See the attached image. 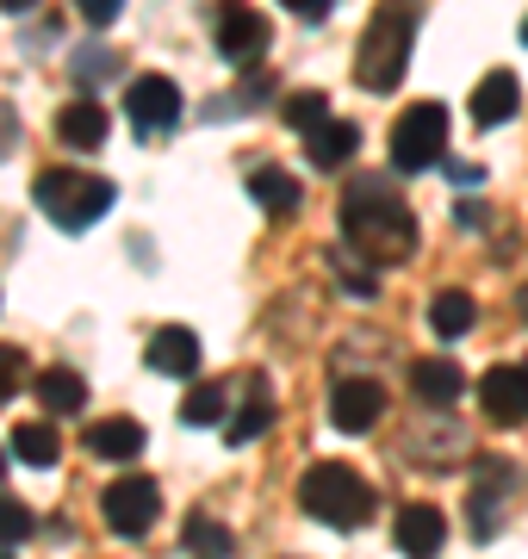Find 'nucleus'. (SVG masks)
I'll return each instance as SVG.
<instances>
[{"label":"nucleus","mask_w":528,"mask_h":559,"mask_svg":"<svg viewBox=\"0 0 528 559\" xmlns=\"http://www.w3.org/2000/svg\"><path fill=\"white\" fill-rule=\"evenodd\" d=\"M343 249L361 255L367 267H398V261L417 255V218L386 187V175H361L343 193Z\"/></svg>","instance_id":"f257e3e1"},{"label":"nucleus","mask_w":528,"mask_h":559,"mask_svg":"<svg viewBox=\"0 0 528 559\" xmlns=\"http://www.w3.org/2000/svg\"><path fill=\"white\" fill-rule=\"evenodd\" d=\"M410 44H417V0H386L361 32L355 81H361L367 94H392L410 69Z\"/></svg>","instance_id":"f03ea898"},{"label":"nucleus","mask_w":528,"mask_h":559,"mask_svg":"<svg viewBox=\"0 0 528 559\" xmlns=\"http://www.w3.org/2000/svg\"><path fill=\"white\" fill-rule=\"evenodd\" d=\"M119 200V187L106 175H87V168H44L38 187H32V205H38L44 218L57 224V230H87V224H100Z\"/></svg>","instance_id":"7ed1b4c3"},{"label":"nucleus","mask_w":528,"mask_h":559,"mask_svg":"<svg viewBox=\"0 0 528 559\" xmlns=\"http://www.w3.org/2000/svg\"><path fill=\"white\" fill-rule=\"evenodd\" d=\"M299 503H305L311 522H324V528H361V522H373V491H367V479L355 473V466H343V460H317L305 479H299Z\"/></svg>","instance_id":"20e7f679"},{"label":"nucleus","mask_w":528,"mask_h":559,"mask_svg":"<svg viewBox=\"0 0 528 559\" xmlns=\"http://www.w3.org/2000/svg\"><path fill=\"white\" fill-rule=\"evenodd\" d=\"M442 156H447V106L417 100L405 119L392 124V162H398V175H423Z\"/></svg>","instance_id":"39448f33"},{"label":"nucleus","mask_w":528,"mask_h":559,"mask_svg":"<svg viewBox=\"0 0 528 559\" xmlns=\"http://www.w3.org/2000/svg\"><path fill=\"white\" fill-rule=\"evenodd\" d=\"M100 510H106V528L124 540H137L156 528V516H163V491H156V479H112L100 491Z\"/></svg>","instance_id":"423d86ee"},{"label":"nucleus","mask_w":528,"mask_h":559,"mask_svg":"<svg viewBox=\"0 0 528 559\" xmlns=\"http://www.w3.org/2000/svg\"><path fill=\"white\" fill-rule=\"evenodd\" d=\"M124 119L137 138H163L181 124V87L168 75H137L131 81V94H124Z\"/></svg>","instance_id":"0eeeda50"},{"label":"nucleus","mask_w":528,"mask_h":559,"mask_svg":"<svg viewBox=\"0 0 528 559\" xmlns=\"http://www.w3.org/2000/svg\"><path fill=\"white\" fill-rule=\"evenodd\" d=\"M218 57L230 62V69H255V62L267 57V20L255 13V7L230 0V7L218 13Z\"/></svg>","instance_id":"6e6552de"},{"label":"nucleus","mask_w":528,"mask_h":559,"mask_svg":"<svg viewBox=\"0 0 528 559\" xmlns=\"http://www.w3.org/2000/svg\"><path fill=\"white\" fill-rule=\"evenodd\" d=\"M380 417H386V385H373V380H336V392H329V423H336L343 436H367Z\"/></svg>","instance_id":"1a4fd4ad"},{"label":"nucleus","mask_w":528,"mask_h":559,"mask_svg":"<svg viewBox=\"0 0 528 559\" xmlns=\"http://www.w3.org/2000/svg\"><path fill=\"white\" fill-rule=\"evenodd\" d=\"M479 404H485L491 423H528V373L523 367H491L485 380H479Z\"/></svg>","instance_id":"9d476101"},{"label":"nucleus","mask_w":528,"mask_h":559,"mask_svg":"<svg viewBox=\"0 0 528 559\" xmlns=\"http://www.w3.org/2000/svg\"><path fill=\"white\" fill-rule=\"evenodd\" d=\"M398 547H405V559H435L447 547V516L435 503H405L398 510Z\"/></svg>","instance_id":"9b49d317"},{"label":"nucleus","mask_w":528,"mask_h":559,"mask_svg":"<svg viewBox=\"0 0 528 559\" xmlns=\"http://www.w3.org/2000/svg\"><path fill=\"white\" fill-rule=\"evenodd\" d=\"M149 367L168 373V380H193V373H200V336H193L187 323H163V330L149 336Z\"/></svg>","instance_id":"f8f14e48"},{"label":"nucleus","mask_w":528,"mask_h":559,"mask_svg":"<svg viewBox=\"0 0 528 559\" xmlns=\"http://www.w3.org/2000/svg\"><path fill=\"white\" fill-rule=\"evenodd\" d=\"M516 106H523V87H516V75H509V69H491L485 81H479V87H472V124H479V131H491V124H509L516 119Z\"/></svg>","instance_id":"ddd939ff"},{"label":"nucleus","mask_w":528,"mask_h":559,"mask_svg":"<svg viewBox=\"0 0 528 559\" xmlns=\"http://www.w3.org/2000/svg\"><path fill=\"white\" fill-rule=\"evenodd\" d=\"M106 124H112V119H106V106L94 100V94H82V100H69L57 112V138L69 143V150H100Z\"/></svg>","instance_id":"4468645a"},{"label":"nucleus","mask_w":528,"mask_h":559,"mask_svg":"<svg viewBox=\"0 0 528 559\" xmlns=\"http://www.w3.org/2000/svg\"><path fill=\"white\" fill-rule=\"evenodd\" d=\"M410 392H417L423 404H454L460 392H467V373H460L447 355H423L417 367H410Z\"/></svg>","instance_id":"2eb2a0df"},{"label":"nucleus","mask_w":528,"mask_h":559,"mask_svg":"<svg viewBox=\"0 0 528 559\" xmlns=\"http://www.w3.org/2000/svg\"><path fill=\"white\" fill-rule=\"evenodd\" d=\"M143 441H149V436H143L137 417H100L94 429H87V448H94L100 460H137Z\"/></svg>","instance_id":"dca6fc26"},{"label":"nucleus","mask_w":528,"mask_h":559,"mask_svg":"<svg viewBox=\"0 0 528 559\" xmlns=\"http://www.w3.org/2000/svg\"><path fill=\"white\" fill-rule=\"evenodd\" d=\"M249 193H255V205H262L267 218H292L299 200H305L299 180L286 175V168H255V175H249Z\"/></svg>","instance_id":"f3484780"},{"label":"nucleus","mask_w":528,"mask_h":559,"mask_svg":"<svg viewBox=\"0 0 528 559\" xmlns=\"http://www.w3.org/2000/svg\"><path fill=\"white\" fill-rule=\"evenodd\" d=\"M355 150H361V131H355L348 119H329L324 131H311L305 138L311 168H343V162H355Z\"/></svg>","instance_id":"a211bd4d"},{"label":"nucleus","mask_w":528,"mask_h":559,"mask_svg":"<svg viewBox=\"0 0 528 559\" xmlns=\"http://www.w3.org/2000/svg\"><path fill=\"white\" fill-rule=\"evenodd\" d=\"M38 404L44 411H57V417H69V411H82L87 404V380L75 373V367H44L38 373Z\"/></svg>","instance_id":"6ab92c4d"},{"label":"nucleus","mask_w":528,"mask_h":559,"mask_svg":"<svg viewBox=\"0 0 528 559\" xmlns=\"http://www.w3.org/2000/svg\"><path fill=\"white\" fill-rule=\"evenodd\" d=\"M7 441H13V460L38 466V473H50V466L62 460V436L50 429V423H20V429H13Z\"/></svg>","instance_id":"aec40b11"},{"label":"nucleus","mask_w":528,"mask_h":559,"mask_svg":"<svg viewBox=\"0 0 528 559\" xmlns=\"http://www.w3.org/2000/svg\"><path fill=\"white\" fill-rule=\"evenodd\" d=\"M472 323H479L472 293H435V299H429V330H435V336H467Z\"/></svg>","instance_id":"412c9836"},{"label":"nucleus","mask_w":528,"mask_h":559,"mask_svg":"<svg viewBox=\"0 0 528 559\" xmlns=\"http://www.w3.org/2000/svg\"><path fill=\"white\" fill-rule=\"evenodd\" d=\"M181 540H187V554L193 559H230V528L212 522V516H187Z\"/></svg>","instance_id":"4be33fe9"},{"label":"nucleus","mask_w":528,"mask_h":559,"mask_svg":"<svg viewBox=\"0 0 528 559\" xmlns=\"http://www.w3.org/2000/svg\"><path fill=\"white\" fill-rule=\"evenodd\" d=\"M267 423H274V399H267V392H249V404H243L230 423H224V436H230V448H243V441L262 436Z\"/></svg>","instance_id":"5701e85b"},{"label":"nucleus","mask_w":528,"mask_h":559,"mask_svg":"<svg viewBox=\"0 0 528 559\" xmlns=\"http://www.w3.org/2000/svg\"><path fill=\"white\" fill-rule=\"evenodd\" d=\"M181 423L187 429H212V423H224V385H193L181 399Z\"/></svg>","instance_id":"b1692460"},{"label":"nucleus","mask_w":528,"mask_h":559,"mask_svg":"<svg viewBox=\"0 0 528 559\" xmlns=\"http://www.w3.org/2000/svg\"><path fill=\"white\" fill-rule=\"evenodd\" d=\"M336 119V112H329V100L324 94H292V100H286V124H292V131H324V124Z\"/></svg>","instance_id":"393cba45"},{"label":"nucleus","mask_w":528,"mask_h":559,"mask_svg":"<svg viewBox=\"0 0 528 559\" xmlns=\"http://www.w3.org/2000/svg\"><path fill=\"white\" fill-rule=\"evenodd\" d=\"M32 528H38V516L20 498H0V554H13L20 540H32Z\"/></svg>","instance_id":"a878e982"},{"label":"nucleus","mask_w":528,"mask_h":559,"mask_svg":"<svg viewBox=\"0 0 528 559\" xmlns=\"http://www.w3.org/2000/svg\"><path fill=\"white\" fill-rule=\"evenodd\" d=\"M25 373H32V367H25L20 348H0V404H13L25 392Z\"/></svg>","instance_id":"bb28decb"},{"label":"nucleus","mask_w":528,"mask_h":559,"mask_svg":"<svg viewBox=\"0 0 528 559\" xmlns=\"http://www.w3.org/2000/svg\"><path fill=\"white\" fill-rule=\"evenodd\" d=\"M112 69H119V57H112V50H82V57H75V81H87V87H94V81H106Z\"/></svg>","instance_id":"cd10ccee"},{"label":"nucleus","mask_w":528,"mask_h":559,"mask_svg":"<svg viewBox=\"0 0 528 559\" xmlns=\"http://www.w3.org/2000/svg\"><path fill=\"white\" fill-rule=\"evenodd\" d=\"M75 13H82L87 25H112L124 13V0H75Z\"/></svg>","instance_id":"c85d7f7f"},{"label":"nucleus","mask_w":528,"mask_h":559,"mask_svg":"<svg viewBox=\"0 0 528 559\" xmlns=\"http://www.w3.org/2000/svg\"><path fill=\"white\" fill-rule=\"evenodd\" d=\"M286 13H292V20H324L329 13V0H280Z\"/></svg>","instance_id":"c756f323"},{"label":"nucleus","mask_w":528,"mask_h":559,"mask_svg":"<svg viewBox=\"0 0 528 559\" xmlns=\"http://www.w3.org/2000/svg\"><path fill=\"white\" fill-rule=\"evenodd\" d=\"M13 143H20V119H13V106L0 100V156H7Z\"/></svg>","instance_id":"7c9ffc66"},{"label":"nucleus","mask_w":528,"mask_h":559,"mask_svg":"<svg viewBox=\"0 0 528 559\" xmlns=\"http://www.w3.org/2000/svg\"><path fill=\"white\" fill-rule=\"evenodd\" d=\"M0 7H7V13H32V7H38V0H0Z\"/></svg>","instance_id":"2f4dec72"},{"label":"nucleus","mask_w":528,"mask_h":559,"mask_svg":"<svg viewBox=\"0 0 528 559\" xmlns=\"http://www.w3.org/2000/svg\"><path fill=\"white\" fill-rule=\"evenodd\" d=\"M516 305H523V318H528V286H523V293H516Z\"/></svg>","instance_id":"473e14b6"},{"label":"nucleus","mask_w":528,"mask_h":559,"mask_svg":"<svg viewBox=\"0 0 528 559\" xmlns=\"http://www.w3.org/2000/svg\"><path fill=\"white\" fill-rule=\"evenodd\" d=\"M523 44H528V13H523Z\"/></svg>","instance_id":"72a5a7b5"},{"label":"nucleus","mask_w":528,"mask_h":559,"mask_svg":"<svg viewBox=\"0 0 528 559\" xmlns=\"http://www.w3.org/2000/svg\"><path fill=\"white\" fill-rule=\"evenodd\" d=\"M0 473H7V448H0Z\"/></svg>","instance_id":"f704fd0d"},{"label":"nucleus","mask_w":528,"mask_h":559,"mask_svg":"<svg viewBox=\"0 0 528 559\" xmlns=\"http://www.w3.org/2000/svg\"><path fill=\"white\" fill-rule=\"evenodd\" d=\"M0 559H13V554H0Z\"/></svg>","instance_id":"c9c22d12"},{"label":"nucleus","mask_w":528,"mask_h":559,"mask_svg":"<svg viewBox=\"0 0 528 559\" xmlns=\"http://www.w3.org/2000/svg\"><path fill=\"white\" fill-rule=\"evenodd\" d=\"M523 373H528V367H523Z\"/></svg>","instance_id":"e433bc0d"}]
</instances>
